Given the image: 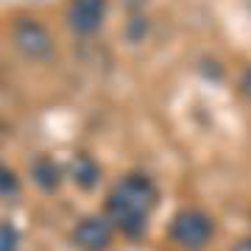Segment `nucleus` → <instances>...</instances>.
<instances>
[{
  "label": "nucleus",
  "instance_id": "obj_1",
  "mask_svg": "<svg viewBox=\"0 0 251 251\" xmlns=\"http://www.w3.org/2000/svg\"><path fill=\"white\" fill-rule=\"evenodd\" d=\"M159 204V187L145 173H126L106 193V218L128 240H140L148 232L151 212Z\"/></svg>",
  "mask_w": 251,
  "mask_h": 251
},
{
  "label": "nucleus",
  "instance_id": "obj_9",
  "mask_svg": "<svg viewBox=\"0 0 251 251\" xmlns=\"http://www.w3.org/2000/svg\"><path fill=\"white\" fill-rule=\"evenodd\" d=\"M0 187H3V196L6 198H14L20 190V179L17 173L11 171V168H3V179H0Z\"/></svg>",
  "mask_w": 251,
  "mask_h": 251
},
{
  "label": "nucleus",
  "instance_id": "obj_4",
  "mask_svg": "<svg viewBox=\"0 0 251 251\" xmlns=\"http://www.w3.org/2000/svg\"><path fill=\"white\" fill-rule=\"evenodd\" d=\"M115 224L106 215H87L73 226L70 240L78 251H106L115 237Z\"/></svg>",
  "mask_w": 251,
  "mask_h": 251
},
{
  "label": "nucleus",
  "instance_id": "obj_3",
  "mask_svg": "<svg viewBox=\"0 0 251 251\" xmlns=\"http://www.w3.org/2000/svg\"><path fill=\"white\" fill-rule=\"evenodd\" d=\"M9 34H11L14 48H17V53L31 59V62H48L56 50L50 31L34 17H17L11 23Z\"/></svg>",
  "mask_w": 251,
  "mask_h": 251
},
{
  "label": "nucleus",
  "instance_id": "obj_2",
  "mask_svg": "<svg viewBox=\"0 0 251 251\" xmlns=\"http://www.w3.org/2000/svg\"><path fill=\"white\" fill-rule=\"evenodd\" d=\"M215 237V221L209 212L187 206L179 209L168 224V240L181 251H204Z\"/></svg>",
  "mask_w": 251,
  "mask_h": 251
},
{
  "label": "nucleus",
  "instance_id": "obj_11",
  "mask_svg": "<svg viewBox=\"0 0 251 251\" xmlns=\"http://www.w3.org/2000/svg\"><path fill=\"white\" fill-rule=\"evenodd\" d=\"M232 251H251V237H243L232 246Z\"/></svg>",
  "mask_w": 251,
  "mask_h": 251
},
{
  "label": "nucleus",
  "instance_id": "obj_7",
  "mask_svg": "<svg viewBox=\"0 0 251 251\" xmlns=\"http://www.w3.org/2000/svg\"><path fill=\"white\" fill-rule=\"evenodd\" d=\"M67 173H70V181L81 190H92L100 181V165L87 153H75L67 165Z\"/></svg>",
  "mask_w": 251,
  "mask_h": 251
},
{
  "label": "nucleus",
  "instance_id": "obj_8",
  "mask_svg": "<svg viewBox=\"0 0 251 251\" xmlns=\"http://www.w3.org/2000/svg\"><path fill=\"white\" fill-rule=\"evenodd\" d=\"M20 249V232L14 229L11 221H3L0 229V251H17Z\"/></svg>",
  "mask_w": 251,
  "mask_h": 251
},
{
  "label": "nucleus",
  "instance_id": "obj_6",
  "mask_svg": "<svg viewBox=\"0 0 251 251\" xmlns=\"http://www.w3.org/2000/svg\"><path fill=\"white\" fill-rule=\"evenodd\" d=\"M31 179H34V184L39 190L56 193L59 184H62V179H64V171L53 156H36V159L31 162Z\"/></svg>",
  "mask_w": 251,
  "mask_h": 251
},
{
  "label": "nucleus",
  "instance_id": "obj_5",
  "mask_svg": "<svg viewBox=\"0 0 251 251\" xmlns=\"http://www.w3.org/2000/svg\"><path fill=\"white\" fill-rule=\"evenodd\" d=\"M109 0H70L64 11V23L75 36H92L103 28Z\"/></svg>",
  "mask_w": 251,
  "mask_h": 251
},
{
  "label": "nucleus",
  "instance_id": "obj_10",
  "mask_svg": "<svg viewBox=\"0 0 251 251\" xmlns=\"http://www.w3.org/2000/svg\"><path fill=\"white\" fill-rule=\"evenodd\" d=\"M240 92H243V95H246V98L251 100V67H249V70H246V73L240 75Z\"/></svg>",
  "mask_w": 251,
  "mask_h": 251
}]
</instances>
